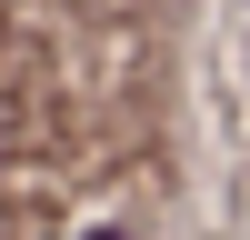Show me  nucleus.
Instances as JSON below:
<instances>
[{
	"instance_id": "1",
	"label": "nucleus",
	"mask_w": 250,
	"mask_h": 240,
	"mask_svg": "<svg viewBox=\"0 0 250 240\" xmlns=\"http://www.w3.org/2000/svg\"><path fill=\"white\" fill-rule=\"evenodd\" d=\"M100 240H110V230H100Z\"/></svg>"
}]
</instances>
